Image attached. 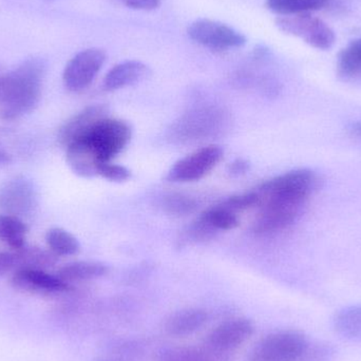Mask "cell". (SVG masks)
I'll list each match as a JSON object with an SVG mask.
<instances>
[{"mask_svg": "<svg viewBox=\"0 0 361 361\" xmlns=\"http://www.w3.org/2000/svg\"><path fill=\"white\" fill-rule=\"evenodd\" d=\"M47 73L42 57L32 56L4 74L0 80V118L18 120L35 109Z\"/></svg>", "mask_w": 361, "mask_h": 361, "instance_id": "1", "label": "cell"}, {"mask_svg": "<svg viewBox=\"0 0 361 361\" xmlns=\"http://www.w3.org/2000/svg\"><path fill=\"white\" fill-rule=\"evenodd\" d=\"M133 137L130 125L118 118H104L94 125L82 140L94 152L101 164L111 162L125 149Z\"/></svg>", "mask_w": 361, "mask_h": 361, "instance_id": "2", "label": "cell"}, {"mask_svg": "<svg viewBox=\"0 0 361 361\" xmlns=\"http://www.w3.org/2000/svg\"><path fill=\"white\" fill-rule=\"evenodd\" d=\"M309 341L298 331L271 333L256 343L248 361H299Z\"/></svg>", "mask_w": 361, "mask_h": 361, "instance_id": "3", "label": "cell"}, {"mask_svg": "<svg viewBox=\"0 0 361 361\" xmlns=\"http://www.w3.org/2000/svg\"><path fill=\"white\" fill-rule=\"evenodd\" d=\"M275 23L280 31L300 38L305 44L318 50H329L336 40L334 31L312 13L278 16Z\"/></svg>", "mask_w": 361, "mask_h": 361, "instance_id": "4", "label": "cell"}, {"mask_svg": "<svg viewBox=\"0 0 361 361\" xmlns=\"http://www.w3.org/2000/svg\"><path fill=\"white\" fill-rule=\"evenodd\" d=\"M254 332V324L247 318H231L221 322L208 333L203 347L221 360L239 349Z\"/></svg>", "mask_w": 361, "mask_h": 361, "instance_id": "5", "label": "cell"}, {"mask_svg": "<svg viewBox=\"0 0 361 361\" xmlns=\"http://www.w3.org/2000/svg\"><path fill=\"white\" fill-rule=\"evenodd\" d=\"M189 38L212 51L224 52L245 46L246 37L233 27L212 19H197L187 29Z\"/></svg>", "mask_w": 361, "mask_h": 361, "instance_id": "6", "label": "cell"}, {"mask_svg": "<svg viewBox=\"0 0 361 361\" xmlns=\"http://www.w3.org/2000/svg\"><path fill=\"white\" fill-rule=\"evenodd\" d=\"M224 152L220 146L209 145L176 162L167 173L166 180L173 183L195 182L203 179L222 161Z\"/></svg>", "mask_w": 361, "mask_h": 361, "instance_id": "7", "label": "cell"}, {"mask_svg": "<svg viewBox=\"0 0 361 361\" xmlns=\"http://www.w3.org/2000/svg\"><path fill=\"white\" fill-rule=\"evenodd\" d=\"M107 55L102 49L90 48L74 55L63 73L66 88L71 92H80L88 88L105 63Z\"/></svg>", "mask_w": 361, "mask_h": 361, "instance_id": "8", "label": "cell"}, {"mask_svg": "<svg viewBox=\"0 0 361 361\" xmlns=\"http://www.w3.org/2000/svg\"><path fill=\"white\" fill-rule=\"evenodd\" d=\"M37 205V191L31 180L17 177L0 188V212L2 214L23 218L33 212Z\"/></svg>", "mask_w": 361, "mask_h": 361, "instance_id": "9", "label": "cell"}, {"mask_svg": "<svg viewBox=\"0 0 361 361\" xmlns=\"http://www.w3.org/2000/svg\"><path fill=\"white\" fill-rule=\"evenodd\" d=\"M11 283L16 290L34 295H55L67 292L69 284L57 275H51L44 269H23L14 271Z\"/></svg>", "mask_w": 361, "mask_h": 361, "instance_id": "10", "label": "cell"}, {"mask_svg": "<svg viewBox=\"0 0 361 361\" xmlns=\"http://www.w3.org/2000/svg\"><path fill=\"white\" fill-rule=\"evenodd\" d=\"M109 109L105 105H92L85 108L72 116L59 129L57 140L63 147L67 148L72 142L86 135L99 121L108 118Z\"/></svg>", "mask_w": 361, "mask_h": 361, "instance_id": "11", "label": "cell"}, {"mask_svg": "<svg viewBox=\"0 0 361 361\" xmlns=\"http://www.w3.org/2000/svg\"><path fill=\"white\" fill-rule=\"evenodd\" d=\"M148 66L140 61H127L118 63L109 70L104 78V90L116 91L133 86L145 80L149 75Z\"/></svg>", "mask_w": 361, "mask_h": 361, "instance_id": "12", "label": "cell"}, {"mask_svg": "<svg viewBox=\"0 0 361 361\" xmlns=\"http://www.w3.org/2000/svg\"><path fill=\"white\" fill-rule=\"evenodd\" d=\"M208 319L205 310L188 307L171 314L165 322L164 330L171 337H186L201 330Z\"/></svg>", "mask_w": 361, "mask_h": 361, "instance_id": "13", "label": "cell"}, {"mask_svg": "<svg viewBox=\"0 0 361 361\" xmlns=\"http://www.w3.org/2000/svg\"><path fill=\"white\" fill-rule=\"evenodd\" d=\"M66 156H67L68 165L75 175L82 178H93L99 176L101 162L82 140H76L67 146Z\"/></svg>", "mask_w": 361, "mask_h": 361, "instance_id": "14", "label": "cell"}, {"mask_svg": "<svg viewBox=\"0 0 361 361\" xmlns=\"http://www.w3.org/2000/svg\"><path fill=\"white\" fill-rule=\"evenodd\" d=\"M337 75L343 82L361 84V37L352 40L337 56Z\"/></svg>", "mask_w": 361, "mask_h": 361, "instance_id": "15", "label": "cell"}, {"mask_svg": "<svg viewBox=\"0 0 361 361\" xmlns=\"http://www.w3.org/2000/svg\"><path fill=\"white\" fill-rule=\"evenodd\" d=\"M109 267L97 261H78L59 269L57 276L66 283L90 281L107 275Z\"/></svg>", "mask_w": 361, "mask_h": 361, "instance_id": "16", "label": "cell"}, {"mask_svg": "<svg viewBox=\"0 0 361 361\" xmlns=\"http://www.w3.org/2000/svg\"><path fill=\"white\" fill-rule=\"evenodd\" d=\"M335 332L343 341H361V305L343 307L333 320Z\"/></svg>", "mask_w": 361, "mask_h": 361, "instance_id": "17", "label": "cell"}, {"mask_svg": "<svg viewBox=\"0 0 361 361\" xmlns=\"http://www.w3.org/2000/svg\"><path fill=\"white\" fill-rule=\"evenodd\" d=\"M329 0H267V8L279 16L307 14L322 10Z\"/></svg>", "mask_w": 361, "mask_h": 361, "instance_id": "18", "label": "cell"}, {"mask_svg": "<svg viewBox=\"0 0 361 361\" xmlns=\"http://www.w3.org/2000/svg\"><path fill=\"white\" fill-rule=\"evenodd\" d=\"M29 228L27 224L14 216L0 214V241L13 250H19L25 245V235Z\"/></svg>", "mask_w": 361, "mask_h": 361, "instance_id": "19", "label": "cell"}, {"mask_svg": "<svg viewBox=\"0 0 361 361\" xmlns=\"http://www.w3.org/2000/svg\"><path fill=\"white\" fill-rule=\"evenodd\" d=\"M14 250L18 264L17 271L23 269H48L53 267L57 261L56 255L53 254L51 250H44L39 247L25 245L19 250Z\"/></svg>", "mask_w": 361, "mask_h": 361, "instance_id": "20", "label": "cell"}, {"mask_svg": "<svg viewBox=\"0 0 361 361\" xmlns=\"http://www.w3.org/2000/svg\"><path fill=\"white\" fill-rule=\"evenodd\" d=\"M158 361H218L220 358L210 353L204 347L177 345L161 350L157 356Z\"/></svg>", "mask_w": 361, "mask_h": 361, "instance_id": "21", "label": "cell"}, {"mask_svg": "<svg viewBox=\"0 0 361 361\" xmlns=\"http://www.w3.org/2000/svg\"><path fill=\"white\" fill-rule=\"evenodd\" d=\"M47 245L53 254L59 256H74L80 250L78 240L63 228L49 229L46 235Z\"/></svg>", "mask_w": 361, "mask_h": 361, "instance_id": "22", "label": "cell"}, {"mask_svg": "<svg viewBox=\"0 0 361 361\" xmlns=\"http://www.w3.org/2000/svg\"><path fill=\"white\" fill-rule=\"evenodd\" d=\"M199 219L212 231H233L240 225L235 212L219 205L204 212Z\"/></svg>", "mask_w": 361, "mask_h": 361, "instance_id": "23", "label": "cell"}, {"mask_svg": "<svg viewBox=\"0 0 361 361\" xmlns=\"http://www.w3.org/2000/svg\"><path fill=\"white\" fill-rule=\"evenodd\" d=\"M99 176L111 182L122 183L130 179L131 173L128 169L122 165L106 162L99 166Z\"/></svg>", "mask_w": 361, "mask_h": 361, "instance_id": "24", "label": "cell"}, {"mask_svg": "<svg viewBox=\"0 0 361 361\" xmlns=\"http://www.w3.org/2000/svg\"><path fill=\"white\" fill-rule=\"evenodd\" d=\"M258 193L250 192L245 193V195H233V197H229L219 206L235 212L238 210L247 209V208L258 205Z\"/></svg>", "mask_w": 361, "mask_h": 361, "instance_id": "25", "label": "cell"}, {"mask_svg": "<svg viewBox=\"0 0 361 361\" xmlns=\"http://www.w3.org/2000/svg\"><path fill=\"white\" fill-rule=\"evenodd\" d=\"M334 355V350L330 345H307L303 355L299 361H330Z\"/></svg>", "mask_w": 361, "mask_h": 361, "instance_id": "26", "label": "cell"}, {"mask_svg": "<svg viewBox=\"0 0 361 361\" xmlns=\"http://www.w3.org/2000/svg\"><path fill=\"white\" fill-rule=\"evenodd\" d=\"M167 207L171 209V212H176V214H186V212H191L195 209V203L188 197L173 195V197H169Z\"/></svg>", "mask_w": 361, "mask_h": 361, "instance_id": "27", "label": "cell"}, {"mask_svg": "<svg viewBox=\"0 0 361 361\" xmlns=\"http://www.w3.org/2000/svg\"><path fill=\"white\" fill-rule=\"evenodd\" d=\"M18 264H17L16 254L12 252H0V277L6 275V274L17 271Z\"/></svg>", "mask_w": 361, "mask_h": 361, "instance_id": "28", "label": "cell"}, {"mask_svg": "<svg viewBox=\"0 0 361 361\" xmlns=\"http://www.w3.org/2000/svg\"><path fill=\"white\" fill-rule=\"evenodd\" d=\"M120 1L128 8L139 11L156 10L161 4V0H120Z\"/></svg>", "mask_w": 361, "mask_h": 361, "instance_id": "29", "label": "cell"}, {"mask_svg": "<svg viewBox=\"0 0 361 361\" xmlns=\"http://www.w3.org/2000/svg\"><path fill=\"white\" fill-rule=\"evenodd\" d=\"M250 171V163L243 159H238L231 163L228 167V173L233 177H239V176L245 175Z\"/></svg>", "mask_w": 361, "mask_h": 361, "instance_id": "30", "label": "cell"}, {"mask_svg": "<svg viewBox=\"0 0 361 361\" xmlns=\"http://www.w3.org/2000/svg\"><path fill=\"white\" fill-rule=\"evenodd\" d=\"M97 361H131L125 354H109V355L102 356Z\"/></svg>", "mask_w": 361, "mask_h": 361, "instance_id": "31", "label": "cell"}, {"mask_svg": "<svg viewBox=\"0 0 361 361\" xmlns=\"http://www.w3.org/2000/svg\"><path fill=\"white\" fill-rule=\"evenodd\" d=\"M353 129L354 131H355V133L361 137V123H356L355 125H353Z\"/></svg>", "mask_w": 361, "mask_h": 361, "instance_id": "32", "label": "cell"}, {"mask_svg": "<svg viewBox=\"0 0 361 361\" xmlns=\"http://www.w3.org/2000/svg\"><path fill=\"white\" fill-rule=\"evenodd\" d=\"M2 75H4V74H2L1 71H0V80H1Z\"/></svg>", "mask_w": 361, "mask_h": 361, "instance_id": "33", "label": "cell"}]
</instances>
